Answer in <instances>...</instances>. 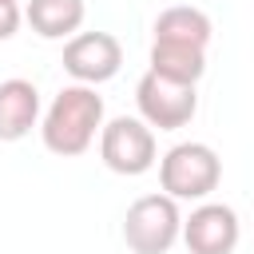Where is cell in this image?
Listing matches in <instances>:
<instances>
[{"instance_id": "2", "label": "cell", "mask_w": 254, "mask_h": 254, "mask_svg": "<svg viewBox=\"0 0 254 254\" xmlns=\"http://www.w3.org/2000/svg\"><path fill=\"white\" fill-rule=\"evenodd\" d=\"M222 183V159L210 143H175L163 159H159V187L163 194H171L175 202L179 198H190V202H206L210 190H218Z\"/></svg>"}, {"instance_id": "4", "label": "cell", "mask_w": 254, "mask_h": 254, "mask_svg": "<svg viewBox=\"0 0 254 254\" xmlns=\"http://www.w3.org/2000/svg\"><path fill=\"white\" fill-rule=\"evenodd\" d=\"M99 159L115 175H127V179L147 175L159 159L155 131L139 115H115L99 127Z\"/></svg>"}, {"instance_id": "13", "label": "cell", "mask_w": 254, "mask_h": 254, "mask_svg": "<svg viewBox=\"0 0 254 254\" xmlns=\"http://www.w3.org/2000/svg\"><path fill=\"white\" fill-rule=\"evenodd\" d=\"M12 4H16V0H12Z\"/></svg>"}, {"instance_id": "6", "label": "cell", "mask_w": 254, "mask_h": 254, "mask_svg": "<svg viewBox=\"0 0 254 254\" xmlns=\"http://www.w3.org/2000/svg\"><path fill=\"white\" fill-rule=\"evenodd\" d=\"M123 67V44L111 32H75L64 44V71L75 83L99 87L107 79H115Z\"/></svg>"}, {"instance_id": "3", "label": "cell", "mask_w": 254, "mask_h": 254, "mask_svg": "<svg viewBox=\"0 0 254 254\" xmlns=\"http://www.w3.org/2000/svg\"><path fill=\"white\" fill-rule=\"evenodd\" d=\"M183 234V214L171 194H143L123 214V242L131 254H167Z\"/></svg>"}, {"instance_id": "8", "label": "cell", "mask_w": 254, "mask_h": 254, "mask_svg": "<svg viewBox=\"0 0 254 254\" xmlns=\"http://www.w3.org/2000/svg\"><path fill=\"white\" fill-rule=\"evenodd\" d=\"M40 123V91L32 79H4L0 83V143L24 139Z\"/></svg>"}, {"instance_id": "7", "label": "cell", "mask_w": 254, "mask_h": 254, "mask_svg": "<svg viewBox=\"0 0 254 254\" xmlns=\"http://www.w3.org/2000/svg\"><path fill=\"white\" fill-rule=\"evenodd\" d=\"M190 254H234L238 238H242V222L238 210L226 202H198L187 218H183V234Z\"/></svg>"}, {"instance_id": "10", "label": "cell", "mask_w": 254, "mask_h": 254, "mask_svg": "<svg viewBox=\"0 0 254 254\" xmlns=\"http://www.w3.org/2000/svg\"><path fill=\"white\" fill-rule=\"evenodd\" d=\"M83 16H87L83 0H28L24 4V20L44 40H71L83 28Z\"/></svg>"}, {"instance_id": "12", "label": "cell", "mask_w": 254, "mask_h": 254, "mask_svg": "<svg viewBox=\"0 0 254 254\" xmlns=\"http://www.w3.org/2000/svg\"><path fill=\"white\" fill-rule=\"evenodd\" d=\"M20 20H24V8L12 0H0V40H12L20 32Z\"/></svg>"}, {"instance_id": "9", "label": "cell", "mask_w": 254, "mask_h": 254, "mask_svg": "<svg viewBox=\"0 0 254 254\" xmlns=\"http://www.w3.org/2000/svg\"><path fill=\"white\" fill-rule=\"evenodd\" d=\"M214 36V24L202 8H190V4H175V8H163L159 20H155V44H183V48H202L210 44Z\"/></svg>"}, {"instance_id": "11", "label": "cell", "mask_w": 254, "mask_h": 254, "mask_svg": "<svg viewBox=\"0 0 254 254\" xmlns=\"http://www.w3.org/2000/svg\"><path fill=\"white\" fill-rule=\"evenodd\" d=\"M147 71L198 87V79L206 75V52L202 48H183V44H151V67Z\"/></svg>"}, {"instance_id": "5", "label": "cell", "mask_w": 254, "mask_h": 254, "mask_svg": "<svg viewBox=\"0 0 254 254\" xmlns=\"http://www.w3.org/2000/svg\"><path fill=\"white\" fill-rule=\"evenodd\" d=\"M135 107H139V119L155 131H179L194 119L198 111V87L194 83H179V79H167V75H155L147 71L139 83H135Z\"/></svg>"}, {"instance_id": "1", "label": "cell", "mask_w": 254, "mask_h": 254, "mask_svg": "<svg viewBox=\"0 0 254 254\" xmlns=\"http://www.w3.org/2000/svg\"><path fill=\"white\" fill-rule=\"evenodd\" d=\"M99 127H103V95L87 83H67L48 103L40 119V139L52 155L75 159L95 143Z\"/></svg>"}]
</instances>
